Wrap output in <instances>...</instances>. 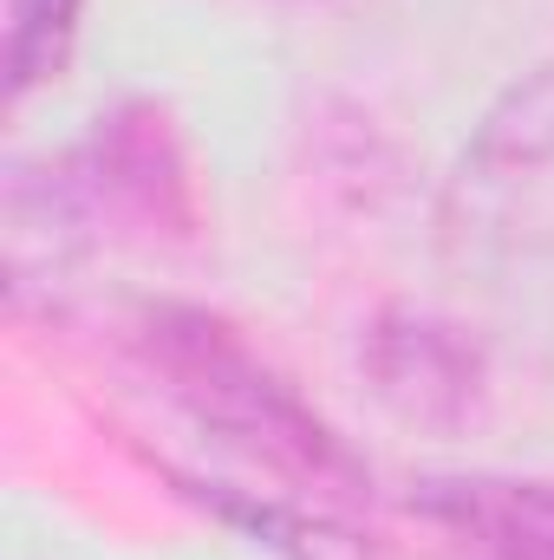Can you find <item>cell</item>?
Segmentation results:
<instances>
[{"label":"cell","instance_id":"6da1fadb","mask_svg":"<svg viewBox=\"0 0 554 560\" xmlns=\"http://www.w3.org/2000/svg\"><path fill=\"white\" fill-rule=\"evenodd\" d=\"M437 255L463 313L554 352V66L509 85L450 163Z\"/></svg>","mask_w":554,"mask_h":560},{"label":"cell","instance_id":"7a4b0ae2","mask_svg":"<svg viewBox=\"0 0 554 560\" xmlns=\"http://www.w3.org/2000/svg\"><path fill=\"white\" fill-rule=\"evenodd\" d=\"M79 7L85 0H7V92L13 98L59 79L79 39Z\"/></svg>","mask_w":554,"mask_h":560},{"label":"cell","instance_id":"3957f363","mask_svg":"<svg viewBox=\"0 0 554 560\" xmlns=\"http://www.w3.org/2000/svg\"><path fill=\"white\" fill-rule=\"evenodd\" d=\"M476 522L516 560H554V495H496V502H476Z\"/></svg>","mask_w":554,"mask_h":560}]
</instances>
